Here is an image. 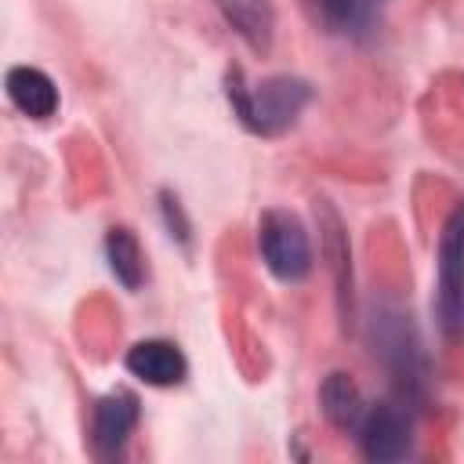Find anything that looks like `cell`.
<instances>
[{
  "label": "cell",
  "instance_id": "cell-8",
  "mask_svg": "<svg viewBox=\"0 0 464 464\" xmlns=\"http://www.w3.org/2000/svg\"><path fill=\"white\" fill-rule=\"evenodd\" d=\"M7 98L29 120H51L58 112V87L36 65H14V69H7Z\"/></svg>",
  "mask_w": 464,
  "mask_h": 464
},
{
  "label": "cell",
  "instance_id": "cell-13",
  "mask_svg": "<svg viewBox=\"0 0 464 464\" xmlns=\"http://www.w3.org/2000/svg\"><path fill=\"white\" fill-rule=\"evenodd\" d=\"M323 236H326V257H330V268H334V279H337V297H341V315L348 323L352 315V265H348V239L341 232V221L337 214L323 203Z\"/></svg>",
  "mask_w": 464,
  "mask_h": 464
},
{
  "label": "cell",
  "instance_id": "cell-9",
  "mask_svg": "<svg viewBox=\"0 0 464 464\" xmlns=\"http://www.w3.org/2000/svg\"><path fill=\"white\" fill-rule=\"evenodd\" d=\"M319 406H323V417H326L337 431H348V435H355V428H359V420H362V413H366V399H362L359 384H355L348 373H341V370H334V373L323 381V388H319Z\"/></svg>",
  "mask_w": 464,
  "mask_h": 464
},
{
  "label": "cell",
  "instance_id": "cell-6",
  "mask_svg": "<svg viewBox=\"0 0 464 464\" xmlns=\"http://www.w3.org/2000/svg\"><path fill=\"white\" fill-rule=\"evenodd\" d=\"M138 417H141V406H138V395L134 392H109L94 402V417H91V446L102 460H112L123 453L130 431L138 428Z\"/></svg>",
  "mask_w": 464,
  "mask_h": 464
},
{
  "label": "cell",
  "instance_id": "cell-14",
  "mask_svg": "<svg viewBox=\"0 0 464 464\" xmlns=\"http://www.w3.org/2000/svg\"><path fill=\"white\" fill-rule=\"evenodd\" d=\"M160 214H163V225H167V232H170V239H178L181 246H188L192 225H188V218H185L181 199H178L170 188H160Z\"/></svg>",
  "mask_w": 464,
  "mask_h": 464
},
{
  "label": "cell",
  "instance_id": "cell-4",
  "mask_svg": "<svg viewBox=\"0 0 464 464\" xmlns=\"http://www.w3.org/2000/svg\"><path fill=\"white\" fill-rule=\"evenodd\" d=\"M406 319L410 315L402 312H377L370 326H373V355H381L384 366L399 377L402 399L410 402V395H417V388L424 384V355L417 330Z\"/></svg>",
  "mask_w": 464,
  "mask_h": 464
},
{
  "label": "cell",
  "instance_id": "cell-2",
  "mask_svg": "<svg viewBox=\"0 0 464 464\" xmlns=\"http://www.w3.org/2000/svg\"><path fill=\"white\" fill-rule=\"evenodd\" d=\"M435 319L439 330L457 341L464 337V199L450 210L439 236L435 261Z\"/></svg>",
  "mask_w": 464,
  "mask_h": 464
},
{
  "label": "cell",
  "instance_id": "cell-11",
  "mask_svg": "<svg viewBox=\"0 0 464 464\" xmlns=\"http://www.w3.org/2000/svg\"><path fill=\"white\" fill-rule=\"evenodd\" d=\"M218 7L228 18V25L254 51H268V44H272V7H268V0H218Z\"/></svg>",
  "mask_w": 464,
  "mask_h": 464
},
{
  "label": "cell",
  "instance_id": "cell-5",
  "mask_svg": "<svg viewBox=\"0 0 464 464\" xmlns=\"http://www.w3.org/2000/svg\"><path fill=\"white\" fill-rule=\"evenodd\" d=\"M359 450L366 460H402L413 450V417L406 399H388L366 406L355 428Z\"/></svg>",
  "mask_w": 464,
  "mask_h": 464
},
{
  "label": "cell",
  "instance_id": "cell-10",
  "mask_svg": "<svg viewBox=\"0 0 464 464\" xmlns=\"http://www.w3.org/2000/svg\"><path fill=\"white\" fill-rule=\"evenodd\" d=\"M105 261H109V272L116 276V283L123 290H138L145 283V254H141V243L130 228L112 225L105 232Z\"/></svg>",
  "mask_w": 464,
  "mask_h": 464
},
{
  "label": "cell",
  "instance_id": "cell-12",
  "mask_svg": "<svg viewBox=\"0 0 464 464\" xmlns=\"http://www.w3.org/2000/svg\"><path fill=\"white\" fill-rule=\"evenodd\" d=\"M377 4L381 0H312L319 22L330 33H341V36H362V33H370L373 14H377Z\"/></svg>",
  "mask_w": 464,
  "mask_h": 464
},
{
  "label": "cell",
  "instance_id": "cell-3",
  "mask_svg": "<svg viewBox=\"0 0 464 464\" xmlns=\"http://www.w3.org/2000/svg\"><path fill=\"white\" fill-rule=\"evenodd\" d=\"M257 250L279 283H301L312 272V239L297 214L272 207L257 218Z\"/></svg>",
  "mask_w": 464,
  "mask_h": 464
},
{
  "label": "cell",
  "instance_id": "cell-1",
  "mask_svg": "<svg viewBox=\"0 0 464 464\" xmlns=\"http://www.w3.org/2000/svg\"><path fill=\"white\" fill-rule=\"evenodd\" d=\"M225 98L243 130L257 138L286 134L312 102V87L301 76H265L261 83H246L239 65L225 69Z\"/></svg>",
  "mask_w": 464,
  "mask_h": 464
},
{
  "label": "cell",
  "instance_id": "cell-7",
  "mask_svg": "<svg viewBox=\"0 0 464 464\" xmlns=\"http://www.w3.org/2000/svg\"><path fill=\"white\" fill-rule=\"evenodd\" d=\"M123 362H127V370L138 381H145L152 388H174V384H181L188 377L185 352L174 341H167V337H149V341L130 344V352H127Z\"/></svg>",
  "mask_w": 464,
  "mask_h": 464
}]
</instances>
